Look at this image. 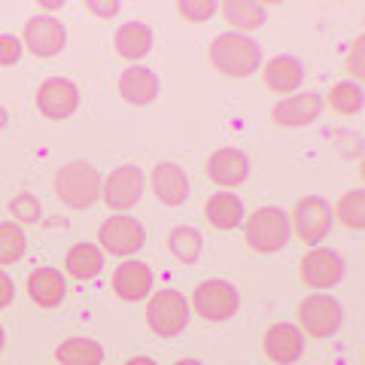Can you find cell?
Masks as SVG:
<instances>
[{
    "mask_svg": "<svg viewBox=\"0 0 365 365\" xmlns=\"http://www.w3.org/2000/svg\"><path fill=\"white\" fill-rule=\"evenodd\" d=\"M210 64L220 71L222 76H232V79H244V76H253L262 64V49L256 40L244 37V34H220L213 43H210Z\"/></svg>",
    "mask_w": 365,
    "mask_h": 365,
    "instance_id": "6da1fadb",
    "label": "cell"
},
{
    "mask_svg": "<svg viewBox=\"0 0 365 365\" xmlns=\"http://www.w3.org/2000/svg\"><path fill=\"white\" fill-rule=\"evenodd\" d=\"M101 174L95 165L88 162H67L58 174H55V195H58L67 207L88 210L91 204L101 198Z\"/></svg>",
    "mask_w": 365,
    "mask_h": 365,
    "instance_id": "7a4b0ae2",
    "label": "cell"
},
{
    "mask_svg": "<svg viewBox=\"0 0 365 365\" xmlns=\"http://www.w3.org/2000/svg\"><path fill=\"white\" fill-rule=\"evenodd\" d=\"M244 237L256 253H280L289 244L292 228H289V216L280 207H262L247 220L244 225Z\"/></svg>",
    "mask_w": 365,
    "mask_h": 365,
    "instance_id": "3957f363",
    "label": "cell"
},
{
    "mask_svg": "<svg viewBox=\"0 0 365 365\" xmlns=\"http://www.w3.org/2000/svg\"><path fill=\"white\" fill-rule=\"evenodd\" d=\"M146 323L158 338H174L189 326V302L174 289H158L146 304Z\"/></svg>",
    "mask_w": 365,
    "mask_h": 365,
    "instance_id": "277c9868",
    "label": "cell"
},
{
    "mask_svg": "<svg viewBox=\"0 0 365 365\" xmlns=\"http://www.w3.org/2000/svg\"><path fill=\"white\" fill-rule=\"evenodd\" d=\"M143 189H146V177L137 165H122L116 170H110V177L101 182V198L110 210H131L137 201L143 198Z\"/></svg>",
    "mask_w": 365,
    "mask_h": 365,
    "instance_id": "5b68a950",
    "label": "cell"
},
{
    "mask_svg": "<svg viewBox=\"0 0 365 365\" xmlns=\"http://www.w3.org/2000/svg\"><path fill=\"white\" fill-rule=\"evenodd\" d=\"M344 323V311L332 295H307L299 304V329L311 338H329L335 335Z\"/></svg>",
    "mask_w": 365,
    "mask_h": 365,
    "instance_id": "8992f818",
    "label": "cell"
},
{
    "mask_svg": "<svg viewBox=\"0 0 365 365\" xmlns=\"http://www.w3.org/2000/svg\"><path fill=\"white\" fill-rule=\"evenodd\" d=\"M289 228L302 244L317 247L329 235V228H332V210H329V204L323 198L307 195L295 204V210L289 216Z\"/></svg>",
    "mask_w": 365,
    "mask_h": 365,
    "instance_id": "52a82bcc",
    "label": "cell"
},
{
    "mask_svg": "<svg viewBox=\"0 0 365 365\" xmlns=\"http://www.w3.org/2000/svg\"><path fill=\"white\" fill-rule=\"evenodd\" d=\"M237 304H241V295H237V289L225 280H207L192 292V307H195V314L210 319V323H222V319L235 317Z\"/></svg>",
    "mask_w": 365,
    "mask_h": 365,
    "instance_id": "ba28073f",
    "label": "cell"
},
{
    "mask_svg": "<svg viewBox=\"0 0 365 365\" xmlns=\"http://www.w3.org/2000/svg\"><path fill=\"white\" fill-rule=\"evenodd\" d=\"M98 244L104 247L110 256H131L146 244V232L137 220L119 213V216L104 220V225H101V232H98Z\"/></svg>",
    "mask_w": 365,
    "mask_h": 365,
    "instance_id": "9c48e42d",
    "label": "cell"
},
{
    "mask_svg": "<svg viewBox=\"0 0 365 365\" xmlns=\"http://www.w3.org/2000/svg\"><path fill=\"white\" fill-rule=\"evenodd\" d=\"M299 277H302L304 287H311V289H332L335 283L344 277V262H341V256L335 250L314 247L311 253L302 259Z\"/></svg>",
    "mask_w": 365,
    "mask_h": 365,
    "instance_id": "30bf717a",
    "label": "cell"
},
{
    "mask_svg": "<svg viewBox=\"0 0 365 365\" xmlns=\"http://www.w3.org/2000/svg\"><path fill=\"white\" fill-rule=\"evenodd\" d=\"M25 49L34 52L37 58H55L67 46V31L58 19L52 16H34L25 25Z\"/></svg>",
    "mask_w": 365,
    "mask_h": 365,
    "instance_id": "8fae6325",
    "label": "cell"
},
{
    "mask_svg": "<svg viewBox=\"0 0 365 365\" xmlns=\"http://www.w3.org/2000/svg\"><path fill=\"white\" fill-rule=\"evenodd\" d=\"M79 107V88L64 76H52L37 88V110L46 119H67Z\"/></svg>",
    "mask_w": 365,
    "mask_h": 365,
    "instance_id": "7c38bea8",
    "label": "cell"
},
{
    "mask_svg": "<svg viewBox=\"0 0 365 365\" xmlns=\"http://www.w3.org/2000/svg\"><path fill=\"white\" fill-rule=\"evenodd\" d=\"M319 113H323V98L314 95V91H302V95L277 101L271 107V122L280 125V128H304Z\"/></svg>",
    "mask_w": 365,
    "mask_h": 365,
    "instance_id": "4fadbf2b",
    "label": "cell"
},
{
    "mask_svg": "<svg viewBox=\"0 0 365 365\" xmlns=\"http://www.w3.org/2000/svg\"><path fill=\"white\" fill-rule=\"evenodd\" d=\"M262 347H265V356L271 362L289 365L304 353V335L292 323H274L265 332V338H262Z\"/></svg>",
    "mask_w": 365,
    "mask_h": 365,
    "instance_id": "5bb4252c",
    "label": "cell"
},
{
    "mask_svg": "<svg viewBox=\"0 0 365 365\" xmlns=\"http://www.w3.org/2000/svg\"><path fill=\"white\" fill-rule=\"evenodd\" d=\"M247 174H250V162L241 150H235V146H222V150H216L207 158V177L222 189L241 186L247 180Z\"/></svg>",
    "mask_w": 365,
    "mask_h": 365,
    "instance_id": "9a60e30c",
    "label": "cell"
},
{
    "mask_svg": "<svg viewBox=\"0 0 365 365\" xmlns=\"http://www.w3.org/2000/svg\"><path fill=\"white\" fill-rule=\"evenodd\" d=\"M153 192L168 207H180L189 198V177L186 170L174 162H162L153 168Z\"/></svg>",
    "mask_w": 365,
    "mask_h": 365,
    "instance_id": "2e32d148",
    "label": "cell"
},
{
    "mask_svg": "<svg viewBox=\"0 0 365 365\" xmlns=\"http://www.w3.org/2000/svg\"><path fill=\"white\" fill-rule=\"evenodd\" d=\"M113 289L122 302H140L153 292V271L143 262H122L113 271Z\"/></svg>",
    "mask_w": 365,
    "mask_h": 365,
    "instance_id": "e0dca14e",
    "label": "cell"
},
{
    "mask_svg": "<svg viewBox=\"0 0 365 365\" xmlns=\"http://www.w3.org/2000/svg\"><path fill=\"white\" fill-rule=\"evenodd\" d=\"M262 79H265V86L274 95H289V91H295L304 83V67L292 55H274L262 67Z\"/></svg>",
    "mask_w": 365,
    "mask_h": 365,
    "instance_id": "ac0fdd59",
    "label": "cell"
},
{
    "mask_svg": "<svg viewBox=\"0 0 365 365\" xmlns=\"http://www.w3.org/2000/svg\"><path fill=\"white\" fill-rule=\"evenodd\" d=\"M119 95L134 107H146L158 98V76L150 67H128L119 76Z\"/></svg>",
    "mask_w": 365,
    "mask_h": 365,
    "instance_id": "d6986e66",
    "label": "cell"
},
{
    "mask_svg": "<svg viewBox=\"0 0 365 365\" xmlns=\"http://www.w3.org/2000/svg\"><path fill=\"white\" fill-rule=\"evenodd\" d=\"M28 292L40 307H58L67 295V283L61 271L55 268H37L28 274Z\"/></svg>",
    "mask_w": 365,
    "mask_h": 365,
    "instance_id": "ffe728a7",
    "label": "cell"
},
{
    "mask_svg": "<svg viewBox=\"0 0 365 365\" xmlns=\"http://www.w3.org/2000/svg\"><path fill=\"white\" fill-rule=\"evenodd\" d=\"M204 216H207V222L213 228L232 232V228L244 222V204L237 195H232V192H216V195H210L207 204H204Z\"/></svg>",
    "mask_w": 365,
    "mask_h": 365,
    "instance_id": "44dd1931",
    "label": "cell"
},
{
    "mask_svg": "<svg viewBox=\"0 0 365 365\" xmlns=\"http://www.w3.org/2000/svg\"><path fill=\"white\" fill-rule=\"evenodd\" d=\"M113 46H116V52L122 58L140 61L153 49V31L143 21H125V25H119L116 37H113Z\"/></svg>",
    "mask_w": 365,
    "mask_h": 365,
    "instance_id": "7402d4cb",
    "label": "cell"
},
{
    "mask_svg": "<svg viewBox=\"0 0 365 365\" xmlns=\"http://www.w3.org/2000/svg\"><path fill=\"white\" fill-rule=\"evenodd\" d=\"M222 16H225L228 25L235 28V34H244L247 37L250 31H259L262 25H265L268 9L262 4H247V0H225Z\"/></svg>",
    "mask_w": 365,
    "mask_h": 365,
    "instance_id": "603a6c76",
    "label": "cell"
},
{
    "mask_svg": "<svg viewBox=\"0 0 365 365\" xmlns=\"http://www.w3.org/2000/svg\"><path fill=\"white\" fill-rule=\"evenodd\" d=\"M64 268L76 280H91L104 271V253H101V247H95V244H76V247H71V253H67Z\"/></svg>",
    "mask_w": 365,
    "mask_h": 365,
    "instance_id": "cb8c5ba5",
    "label": "cell"
},
{
    "mask_svg": "<svg viewBox=\"0 0 365 365\" xmlns=\"http://www.w3.org/2000/svg\"><path fill=\"white\" fill-rule=\"evenodd\" d=\"M58 365H101L104 362V347L91 338H67L55 350Z\"/></svg>",
    "mask_w": 365,
    "mask_h": 365,
    "instance_id": "d4e9b609",
    "label": "cell"
},
{
    "mask_svg": "<svg viewBox=\"0 0 365 365\" xmlns=\"http://www.w3.org/2000/svg\"><path fill=\"white\" fill-rule=\"evenodd\" d=\"M168 247H170V253H174L180 262H186V265H192V262H198V259H201L204 237H201V232H195V228L180 225V228H174V232H170Z\"/></svg>",
    "mask_w": 365,
    "mask_h": 365,
    "instance_id": "484cf974",
    "label": "cell"
},
{
    "mask_svg": "<svg viewBox=\"0 0 365 365\" xmlns=\"http://www.w3.org/2000/svg\"><path fill=\"white\" fill-rule=\"evenodd\" d=\"M335 216L347 228L353 232H362L365 228V192L362 189H353V192H344L335 204Z\"/></svg>",
    "mask_w": 365,
    "mask_h": 365,
    "instance_id": "4316f807",
    "label": "cell"
},
{
    "mask_svg": "<svg viewBox=\"0 0 365 365\" xmlns=\"http://www.w3.org/2000/svg\"><path fill=\"white\" fill-rule=\"evenodd\" d=\"M365 104V95H362V86L359 83H338L329 88V107L341 116H353L359 113Z\"/></svg>",
    "mask_w": 365,
    "mask_h": 365,
    "instance_id": "83f0119b",
    "label": "cell"
},
{
    "mask_svg": "<svg viewBox=\"0 0 365 365\" xmlns=\"http://www.w3.org/2000/svg\"><path fill=\"white\" fill-rule=\"evenodd\" d=\"M28 237L16 222H0V265H13L25 256Z\"/></svg>",
    "mask_w": 365,
    "mask_h": 365,
    "instance_id": "f1b7e54d",
    "label": "cell"
},
{
    "mask_svg": "<svg viewBox=\"0 0 365 365\" xmlns=\"http://www.w3.org/2000/svg\"><path fill=\"white\" fill-rule=\"evenodd\" d=\"M9 213H13V220H19V222H37L43 207H40L37 195H31V192H21V195H16L13 201H9Z\"/></svg>",
    "mask_w": 365,
    "mask_h": 365,
    "instance_id": "f546056e",
    "label": "cell"
},
{
    "mask_svg": "<svg viewBox=\"0 0 365 365\" xmlns=\"http://www.w3.org/2000/svg\"><path fill=\"white\" fill-rule=\"evenodd\" d=\"M177 13L192 21V25H201L216 13V0H180L177 4Z\"/></svg>",
    "mask_w": 365,
    "mask_h": 365,
    "instance_id": "4dcf8cb0",
    "label": "cell"
},
{
    "mask_svg": "<svg viewBox=\"0 0 365 365\" xmlns=\"http://www.w3.org/2000/svg\"><path fill=\"white\" fill-rule=\"evenodd\" d=\"M21 40L13 34H0V67H13L21 58Z\"/></svg>",
    "mask_w": 365,
    "mask_h": 365,
    "instance_id": "1f68e13d",
    "label": "cell"
},
{
    "mask_svg": "<svg viewBox=\"0 0 365 365\" xmlns=\"http://www.w3.org/2000/svg\"><path fill=\"white\" fill-rule=\"evenodd\" d=\"M362 46H365L362 37H356V40H353V46H350V55H347V73L353 76L350 83H359V79L365 76V67H362Z\"/></svg>",
    "mask_w": 365,
    "mask_h": 365,
    "instance_id": "d6a6232c",
    "label": "cell"
},
{
    "mask_svg": "<svg viewBox=\"0 0 365 365\" xmlns=\"http://www.w3.org/2000/svg\"><path fill=\"white\" fill-rule=\"evenodd\" d=\"M86 9H88V13H95V16H101V19H110V16H116V13H119V4H116V0H110V4L86 0Z\"/></svg>",
    "mask_w": 365,
    "mask_h": 365,
    "instance_id": "836d02e7",
    "label": "cell"
},
{
    "mask_svg": "<svg viewBox=\"0 0 365 365\" xmlns=\"http://www.w3.org/2000/svg\"><path fill=\"white\" fill-rule=\"evenodd\" d=\"M13 295H16L13 280H9V274H4V271H0V311L13 304Z\"/></svg>",
    "mask_w": 365,
    "mask_h": 365,
    "instance_id": "e575fe53",
    "label": "cell"
},
{
    "mask_svg": "<svg viewBox=\"0 0 365 365\" xmlns=\"http://www.w3.org/2000/svg\"><path fill=\"white\" fill-rule=\"evenodd\" d=\"M125 365H158L155 359H150V356H134V359H128Z\"/></svg>",
    "mask_w": 365,
    "mask_h": 365,
    "instance_id": "d590c367",
    "label": "cell"
},
{
    "mask_svg": "<svg viewBox=\"0 0 365 365\" xmlns=\"http://www.w3.org/2000/svg\"><path fill=\"white\" fill-rule=\"evenodd\" d=\"M46 9H49V13H52V9H58V6H64V0H52V4H43Z\"/></svg>",
    "mask_w": 365,
    "mask_h": 365,
    "instance_id": "8d00e7d4",
    "label": "cell"
},
{
    "mask_svg": "<svg viewBox=\"0 0 365 365\" xmlns=\"http://www.w3.org/2000/svg\"><path fill=\"white\" fill-rule=\"evenodd\" d=\"M174 365H201L198 359H180V362H174Z\"/></svg>",
    "mask_w": 365,
    "mask_h": 365,
    "instance_id": "74e56055",
    "label": "cell"
},
{
    "mask_svg": "<svg viewBox=\"0 0 365 365\" xmlns=\"http://www.w3.org/2000/svg\"><path fill=\"white\" fill-rule=\"evenodd\" d=\"M4 125H6V110L0 107V128H4Z\"/></svg>",
    "mask_w": 365,
    "mask_h": 365,
    "instance_id": "f35d334b",
    "label": "cell"
},
{
    "mask_svg": "<svg viewBox=\"0 0 365 365\" xmlns=\"http://www.w3.org/2000/svg\"><path fill=\"white\" fill-rule=\"evenodd\" d=\"M4 341H6V335H4V326H0V350H4Z\"/></svg>",
    "mask_w": 365,
    "mask_h": 365,
    "instance_id": "ab89813d",
    "label": "cell"
}]
</instances>
